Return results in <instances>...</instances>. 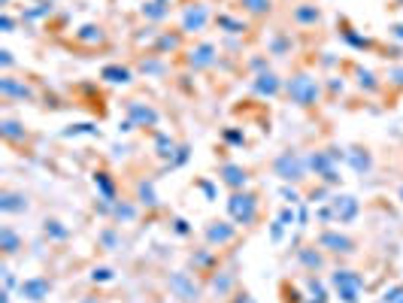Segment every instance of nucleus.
<instances>
[{"mask_svg": "<svg viewBox=\"0 0 403 303\" xmlns=\"http://www.w3.org/2000/svg\"><path fill=\"white\" fill-rule=\"evenodd\" d=\"M176 140H173L170 134H161V131H155V155H158L161 161H173V155H176Z\"/></svg>", "mask_w": 403, "mask_h": 303, "instance_id": "nucleus-27", "label": "nucleus"}, {"mask_svg": "<svg viewBox=\"0 0 403 303\" xmlns=\"http://www.w3.org/2000/svg\"><path fill=\"white\" fill-rule=\"evenodd\" d=\"M94 188L100 191V200H109V204H115V200H118V185H115L113 173L97 170L94 173Z\"/></svg>", "mask_w": 403, "mask_h": 303, "instance_id": "nucleus-22", "label": "nucleus"}, {"mask_svg": "<svg viewBox=\"0 0 403 303\" xmlns=\"http://www.w3.org/2000/svg\"><path fill=\"white\" fill-rule=\"evenodd\" d=\"M0 249H3L6 258H13V255H18L24 249V240L9 225H3V227H0Z\"/></svg>", "mask_w": 403, "mask_h": 303, "instance_id": "nucleus-25", "label": "nucleus"}, {"mask_svg": "<svg viewBox=\"0 0 403 303\" xmlns=\"http://www.w3.org/2000/svg\"><path fill=\"white\" fill-rule=\"evenodd\" d=\"M291 22H295L297 27H316L318 22H322V9H318L316 3H297L295 9H291Z\"/></svg>", "mask_w": 403, "mask_h": 303, "instance_id": "nucleus-20", "label": "nucleus"}, {"mask_svg": "<svg viewBox=\"0 0 403 303\" xmlns=\"http://www.w3.org/2000/svg\"><path fill=\"white\" fill-rule=\"evenodd\" d=\"M225 140H227V143H234V146H246V136H243L240 131H231V127L225 131Z\"/></svg>", "mask_w": 403, "mask_h": 303, "instance_id": "nucleus-47", "label": "nucleus"}, {"mask_svg": "<svg viewBox=\"0 0 403 303\" xmlns=\"http://www.w3.org/2000/svg\"><path fill=\"white\" fill-rule=\"evenodd\" d=\"M206 22H209V6L191 3L185 13H182V34H197V31H204Z\"/></svg>", "mask_w": 403, "mask_h": 303, "instance_id": "nucleus-14", "label": "nucleus"}, {"mask_svg": "<svg viewBox=\"0 0 403 303\" xmlns=\"http://www.w3.org/2000/svg\"><path fill=\"white\" fill-rule=\"evenodd\" d=\"M391 36H395V40H400L403 43V24H395V27H391V31H388Z\"/></svg>", "mask_w": 403, "mask_h": 303, "instance_id": "nucleus-55", "label": "nucleus"}, {"mask_svg": "<svg viewBox=\"0 0 403 303\" xmlns=\"http://www.w3.org/2000/svg\"><path fill=\"white\" fill-rule=\"evenodd\" d=\"M115 218V222H122V225H127V222H134L136 216H140V209H136V204H131V200H115L113 204V213H109Z\"/></svg>", "mask_w": 403, "mask_h": 303, "instance_id": "nucleus-28", "label": "nucleus"}, {"mask_svg": "<svg viewBox=\"0 0 403 303\" xmlns=\"http://www.w3.org/2000/svg\"><path fill=\"white\" fill-rule=\"evenodd\" d=\"M355 73H358V85L364 88V91H370V94H376V91L382 88V82L373 76L370 70H364V67H355Z\"/></svg>", "mask_w": 403, "mask_h": 303, "instance_id": "nucleus-37", "label": "nucleus"}, {"mask_svg": "<svg viewBox=\"0 0 403 303\" xmlns=\"http://www.w3.org/2000/svg\"><path fill=\"white\" fill-rule=\"evenodd\" d=\"M0 94H3V100H36L34 88L27 85V82H22V79L9 76V73L0 79Z\"/></svg>", "mask_w": 403, "mask_h": 303, "instance_id": "nucleus-15", "label": "nucleus"}, {"mask_svg": "<svg viewBox=\"0 0 403 303\" xmlns=\"http://www.w3.org/2000/svg\"><path fill=\"white\" fill-rule=\"evenodd\" d=\"M167 286H170V291H173V297H179L182 303H197L200 295H204L200 282H197L195 276H191L188 270H176V273H170Z\"/></svg>", "mask_w": 403, "mask_h": 303, "instance_id": "nucleus-5", "label": "nucleus"}, {"mask_svg": "<svg viewBox=\"0 0 403 303\" xmlns=\"http://www.w3.org/2000/svg\"><path fill=\"white\" fill-rule=\"evenodd\" d=\"M0 303H13V300H9V291H3V295H0Z\"/></svg>", "mask_w": 403, "mask_h": 303, "instance_id": "nucleus-57", "label": "nucleus"}, {"mask_svg": "<svg viewBox=\"0 0 403 303\" xmlns=\"http://www.w3.org/2000/svg\"><path fill=\"white\" fill-rule=\"evenodd\" d=\"M182 43H185V34L182 31H164V34H158L155 36V55H170V52H179L182 49Z\"/></svg>", "mask_w": 403, "mask_h": 303, "instance_id": "nucleus-21", "label": "nucleus"}, {"mask_svg": "<svg viewBox=\"0 0 403 303\" xmlns=\"http://www.w3.org/2000/svg\"><path fill=\"white\" fill-rule=\"evenodd\" d=\"M343 40L352 45V49H361V52H367V49H373V40L370 36H361V34H355V27H349V24H343Z\"/></svg>", "mask_w": 403, "mask_h": 303, "instance_id": "nucleus-29", "label": "nucleus"}, {"mask_svg": "<svg viewBox=\"0 0 403 303\" xmlns=\"http://www.w3.org/2000/svg\"><path fill=\"white\" fill-rule=\"evenodd\" d=\"M388 85H395L397 91H403V67H391L388 70Z\"/></svg>", "mask_w": 403, "mask_h": 303, "instance_id": "nucleus-44", "label": "nucleus"}, {"mask_svg": "<svg viewBox=\"0 0 403 303\" xmlns=\"http://www.w3.org/2000/svg\"><path fill=\"white\" fill-rule=\"evenodd\" d=\"M218 22V27H225L227 34H243V31H249V24L246 22H240V18H234V15H227V13H222L215 18Z\"/></svg>", "mask_w": 403, "mask_h": 303, "instance_id": "nucleus-38", "label": "nucleus"}, {"mask_svg": "<svg viewBox=\"0 0 403 303\" xmlns=\"http://www.w3.org/2000/svg\"><path fill=\"white\" fill-rule=\"evenodd\" d=\"M346 164H349L358 176H367L373 170V155H370V149H364V146H352V149L346 152Z\"/></svg>", "mask_w": 403, "mask_h": 303, "instance_id": "nucleus-18", "label": "nucleus"}, {"mask_svg": "<svg viewBox=\"0 0 403 303\" xmlns=\"http://www.w3.org/2000/svg\"><path fill=\"white\" fill-rule=\"evenodd\" d=\"M400 200H403V185H400Z\"/></svg>", "mask_w": 403, "mask_h": 303, "instance_id": "nucleus-58", "label": "nucleus"}, {"mask_svg": "<svg viewBox=\"0 0 403 303\" xmlns=\"http://www.w3.org/2000/svg\"><path fill=\"white\" fill-rule=\"evenodd\" d=\"M215 61H218L215 43H197L185 52V64L191 70H209V67H215Z\"/></svg>", "mask_w": 403, "mask_h": 303, "instance_id": "nucleus-9", "label": "nucleus"}, {"mask_svg": "<svg viewBox=\"0 0 403 303\" xmlns=\"http://www.w3.org/2000/svg\"><path fill=\"white\" fill-rule=\"evenodd\" d=\"M218 179H222V185H227L231 191H243L246 185H249V170H246L243 164L225 161L222 167H218Z\"/></svg>", "mask_w": 403, "mask_h": 303, "instance_id": "nucleus-11", "label": "nucleus"}, {"mask_svg": "<svg viewBox=\"0 0 403 303\" xmlns=\"http://www.w3.org/2000/svg\"><path fill=\"white\" fill-rule=\"evenodd\" d=\"M18 295L31 303H40L52 295V279L49 276H27L22 286H18Z\"/></svg>", "mask_w": 403, "mask_h": 303, "instance_id": "nucleus-12", "label": "nucleus"}, {"mask_svg": "<svg viewBox=\"0 0 403 303\" xmlns=\"http://www.w3.org/2000/svg\"><path fill=\"white\" fill-rule=\"evenodd\" d=\"M76 40L79 43H104V27L100 24H85V27H79L76 31Z\"/></svg>", "mask_w": 403, "mask_h": 303, "instance_id": "nucleus-35", "label": "nucleus"}, {"mask_svg": "<svg viewBox=\"0 0 403 303\" xmlns=\"http://www.w3.org/2000/svg\"><path fill=\"white\" fill-rule=\"evenodd\" d=\"M188 152H191V149H188V146H185V143H182V146H179V149H176V155H173V161L167 164V167H170V170H176V167H182V164H185V161H188Z\"/></svg>", "mask_w": 403, "mask_h": 303, "instance_id": "nucleus-42", "label": "nucleus"}, {"mask_svg": "<svg viewBox=\"0 0 403 303\" xmlns=\"http://www.w3.org/2000/svg\"><path fill=\"white\" fill-rule=\"evenodd\" d=\"M273 173L282 179V182H295V185H300V182L306 179V155H300L297 149H285L279 152L276 158H273Z\"/></svg>", "mask_w": 403, "mask_h": 303, "instance_id": "nucleus-4", "label": "nucleus"}, {"mask_svg": "<svg viewBox=\"0 0 403 303\" xmlns=\"http://www.w3.org/2000/svg\"><path fill=\"white\" fill-rule=\"evenodd\" d=\"M0 134H3L6 146H18V143H24V140H27L24 125H18L15 118H3V122H0Z\"/></svg>", "mask_w": 403, "mask_h": 303, "instance_id": "nucleus-26", "label": "nucleus"}, {"mask_svg": "<svg viewBox=\"0 0 403 303\" xmlns=\"http://www.w3.org/2000/svg\"><path fill=\"white\" fill-rule=\"evenodd\" d=\"M282 234H285V225H282V222H279V218H276V222H273V225H270V237H273V240H276V243H279V240H282Z\"/></svg>", "mask_w": 403, "mask_h": 303, "instance_id": "nucleus-51", "label": "nucleus"}, {"mask_svg": "<svg viewBox=\"0 0 403 303\" xmlns=\"http://www.w3.org/2000/svg\"><path fill=\"white\" fill-rule=\"evenodd\" d=\"M100 79L113 82V85H131V82H134V70L131 67H122V64H106V67L100 70Z\"/></svg>", "mask_w": 403, "mask_h": 303, "instance_id": "nucleus-24", "label": "nucleus"}, {"mask_svg": "<svg viewBox=\"0 0 403 303\" xmlns=\"http://www.w3.org/2000/svg\"><path fill=\"white\" fill-rule=\"evenodd\" d=\"M316 243L322 246L327 255H337V258H349V255L358 252V243H355L352 237H346V234H340V231H331V227L318 234Z\"/></svg>", "mask_w": 403, "mask_h": 303, "instance_id": "nucleus-6", "label": "nucleus"}, {"mask_svg": "<svg viewBox=\"0 0 403 303\" xmlns=\"http://www.w3.org/2000/svg\"><path fill=\"white\" fill-rule=\"evenodd\" d=\"M258 209H261V197L258 191H231V197H227V216H231V222L243 225V227H252L258 222Z\"/></svg>", "mask_w": 403, "mask_h": 303, "instance_id": "nucleus-2", "label": "nucleus"}, {"mask_svg": "<svg viewBox=\"0 0 403 303\" xmlns=\"http://www.w3.org/2000/svg\"><path fill=\"white\" fill-rule=\"evenodd\" d=\"M331 286L337 291V297L340 303H361V295L364 288H367V282L358 270H349V267H337L331 273Z\"/></svg>", "mask_w": 403, "mask_h": 303, "instance_id": "nucleus-3", "label": "nucleus"}, {"mask_svg": "<svg viewBox=\"0 0 403 303\" xmlns=\"http://www.w3.org/2000/svg\"><path fill=\"white\" fill-rule=\"evenodd\" d=\"M306 218H309V213H306V206H300V213H297V222H300V227L306 225Z\"/></svg>", "mask_w": 403, "mask_h": 303, "instance_id": "nucleus-56", "label": "nucleus"}, {"mask_svg": "<svg viewBox=\"0 0 403 303\" xmlns=\"http://www.w3.org/2000/svg\"><path fill=\"white\" fill-rule=\"evenodd\" d=\"M285 97L300 109H313L322 104V82H318L313 73L297 70L285 79Z\"/></svg>", "mask_w": 403, "mask_h": 303, "instance_id": "nucleus-1", "label": "nucleus"}, {"mask_svg": "<svg viewBox=\"0 0 403 303\" xmlns=\"http://www.w3.org/2000/svg\"><path fill=\"white\" fill-rule=\"evenodd\" d=\"M125 113H127V118H131L136 127H155V125L161 122L158 109L149 106V104H143V100H125Z\"/></svg>", "mask_w": 403, "mask_h": 303, "instance_id": "nucleus-10", "label": "nucleus"}, {"mask_svg": "<svg viewBox=\"0 0 403 303\" xmlns=\"http://www.w3.org/2000/svg\"><path fill=\"white\" fill-rule=\"evenodd\" d=\"M79 134H91V136H94V134H100V131H97L94 125H70L67 131H64V136H79Z\"/></svg>", "mask_w": 403, "mask_h": 303, "instance_id": "nucleus-41", "label": "nucleus"}, {"mask_svg": "<svg viewBox=\"0 0 403 303\" xmlns=\"http://www.w3.org/2000/svg\"><path fill=\"white\" fill-rule=\"evenodd\" d=\"M209 286H213V291L218 297H227L236 288V273L234 270H215L213 279H209Z\"/></svg>", "mask_w": 403, "mask_h": 303, "instance_id": "nucleus-23", "label": "nucleus"}, {"mask_svg": "<svg viewBox=\"0 0 403 303\" xmlns=\"http://www.w3.org/2000/svg\"><path fill=\"white\" fill-rule=\"evenodd\" d=\"M382 303H403V282L388 286L386 291H382Z\"/></svg>", "mask_w": 403, "mask_h": 303, "instance_id": "nucleus-40", "label": "nucleus"}, {"mask_svg": "<svg viewBox=\"0 0 403 303\" xmlns=\"http://www.w3.org/2000/svg\"><path fill=\"white\" fill-rule=\"evenodd\" d=\"M173 231H176L179 237H188V234H191V227H188L185 218H173Z\"/></svg>", "mask_w": 403, "mask_h": 303, "instance_id": "nucleus-50", "label": "nucleus"}, {"mask_svg": "<svg viewBox=\"0 0 403 303\" xmlns=\"http://www.w3.org/2000/svg\"><path fill=\"white\" fill-rule=\"evenodd\" d=\"M143 15L152 18V22H161V18L170 15V3H164V0H152V3H143Z\"/></svg>", "mask_w": 403, "mask_h": 303, "instance_id": "nucleus-33", "label": "nucleus"}, {"mask_svg": "<svg viewBox=\"0 0 403 303\" xmlns=\"http://www.w3.org/2000/svg\"><path fill=\"white\" fill-rule=\"evenodd\" d=\"M27 209H31V204H27L24 191H13V188L0 191V213L3 216H22Z\"/></svg>", "mask_w": 403, "mask_h": 303, "instance_id": "nucleus-16", "label": "nucleus"}, {"mask_svg": "<svg viewBox=\"0 0 403 303\" xmlns=\"http://www.w3.org/2000/svg\"><path fill=\"white\" fill-rule=\"evenodd\" d=\"M297 264H300V267H304L306 273H316V270H322L325 264H327V252H325L318 243L304 246V249H297Z\"/></svg>", "mask_w": 403, "mask_h": 303, "instance_id": "nucleus-17", "label": "nucleus"}, {"mask_svg": "<svg viewBox=\"0 0 403 303\" xmlns=\"http://www.w3.org/2000/svg\"><path fill=\"white\" fill-rule=\"evenodd\" d=\"M231 303H258V300H255V297L249 295V291H234Z\"/></svg>", "mask_w": 403, "mask_h": 303, "instance_id": "nucleus-52", "label": "nucleus"}, {"mask_svg": "<svg viewBox=\"0 0 403 303\" xmlns=\"http://www.w3.org/2000/svg\"><path fill=\"white\" fill-rule=\"evenodd\" d=\"M327 206H331V218H334V222H340V225L355 222L358 213H361L358 197H352V195H337V197L327 200Z\"/></svg>", "mask_w": 403, "mask_h": 303, "instance_id": "nucleus-8", "label": "nucleus"}, {"mask_svg": "<svg viewBox=\"0 0 403 303\" xmlns=\"http://www.w3.org/2000/svg\"><path fill=\"white\" fill-rule=\"evenodd\" d=\"M397 6H403V0H397Z\"/></svg>", "mask_w": 403, "mask_h": 303, "instance_id": "nucleus-59", "label": "nucleus"}, {"mask_svg": "<svg viewBox=\"0 0 403 303\" xmlns=\"http://www.w3.org/2000/svg\"><path fill=\"white\" fill-rule=\"evenodd\" d=\"M43 234L49 237V240H67L70 227H64V222H58V218H49V222L43 225Z\"/></svg>", "mask_w": 403, "mask_h": 303, "instance_id": "nucleus-36", "label": "nucleus"}, {"mask_svg": "<svg viewBox=\"0 0 403 303\" xmlns=\"http://www.w3.org/2000/svg\"><path fill=\"white\" fill-rule=\"evenodd\" d=\"M252 91L255 94H261V97H276L285 91V79H279L273 70H264L258 73V76L252 79Z\"/></svg>", "mask_w": 403, "mask_h": 303, "instance_id": "nucleus-13", "label": "nucleus"}, {"mask_svg": "<svg viewBox=\"0 0 403 303\" xmlns=\"http://www.w3.org/2000/svg\"><path fill=\"white\" fill-rule=\"evenodd\" d=\"M13 27H15V18H13V15H9V13L0 15V31H3V34H13Z\"/></svg>", "mask_w": 403, "mask_h": 303, "instance_id": "nucleus-48", "label": "nucleus"}, {"mask_svg": "<svg viewBox=\"0 0 403 303\" xmlns=\"http://www.w3.org/2000/svg\"><path fill=\"white\" fill-rule=\"evenodd\" d=\"M267 52H270V55H276V58H282V55H288V52H291V36H288V34H276V36H270Z\"/></svg>", "mask_w": 403, "mask_h": 303, "instance_id": "nucleus-34", "label": "nucleus"}, {"mask_svg": "<svg viewBox=\"0 0 403 303\" xmlns=\"http://www.w3.org/2000/svg\"><path fill=\"white\" fill-rule=\"evenodd\" d=\"M240 6L255 18H264L273 13V0H240Z\"/></svg>", "mask_w": 403, "mask_h": 303, "instance_id": "nucleus-32", "label": "nucleus"}, {"mask_svg": "<svg viewBox=\"0 0 403 303\" xmlns=\"http://www.w3.org/2000/svg\"><path fill=\"white\" fill-rule=\"evenodd\" d=\"M161 70H164V64L155 58V55H152V58H143L140 61V73H161Z\"/></svg>", "mask_w": 403, "mask_h": 303, "instance_id": "nucleus-43", "label": "nucleus"}, {"mask_svg": "<svg viewBox=\"0 0 403 303\" xmlns=\"http://www.w3.org/2000/svg\"><path fill=\"white\" fill-rule=\"evenodd\" d=\"M136 204L140 206H149V209H155L158 206V195H155V185L152 182H140V185H136Z\"/></svg>", "mask_w": 403, "mask_h": 303, "instance_id": "nucleus-31", "label": "nucleus"}, {"mask_svg": "<svg viewBox=\"0 0 403 303\" xmlns=\"http://www.w3.org/2000/svg\"><path fill=\"white\" fill-rule=\"evenodd\" d=\"M236 222H222V218H215V222H209L206 227H204V240H206V246H218V249H222V246H231L234 240H236Z\"/></svg>", "mask_w": 403, "mask_h": 303, "instance_id": "nucleus-7", "label": "nucleus"}, {"mask_svg": "<svg viewBox=\"0 0 403 303\" xmlns=\"http://www.w3.org/2000/svg\"><path fill=\"white\" fill-rule=\"evenodd\" d=\"M279 222H282V225H285V227H288V225H295V222H297L295 209H291V206H285V209H282V213H279Z\"/></svg>", "mask_w": 403, "mask_h": 303, "instance_id": "nucleus-49", "label": "nucleus"}, {"mask_svg": "<svg viewBox=\"0 0 403 303\" xmlns=\"http://www.w3.org/2000/svg\"><path fill=\"white\" fill-rule=\"evenodd\" d=\"M118 243H122V237H118L115 227H106V231H100V246L109 252H115L118 249Z\"/></svg>", "mask_w": 403, "mask_h": 303, "instance_id": "nucleus-39", "label": "nucleus"}, {"mask_svg": "<svg viewBox=\"0 0 403 303\" xmlns=\"http://www.w3.org/2000/svg\"><path fill=\"white\" fill-rule=\"evenodd\" d=\"M91 279H94V282H113V279H115V273L109 270V267H97L94 273H91Z\"/></svg>", "mask_w": 403, "mask_h": 303, "instance_id": "nucleus-46", "label": "nucleus"}, {"mask_svg": "<svg viewBox=\"0 0 403 303\" xmlns=\"http://www.w3.org/2000/svg\"><path fill=\"white\" fill-rule=\"evenodd\" d=\"M306 288H309V300L306 303H327V288L322 279H316V273L306 276Z\"/></svg>", "mask_w": 403, "mask_h": 303, "instance_id": "nucleus-30", "label": "nucleus"}, {"mask_svg": "<svg viewBox=\"0 0 403 303\" xmlns=\"http://www.w3.org/2000/svg\"><path fill=\"white\" fill-rule=\"evenodd\" d=\"M0 61H3V70H9V67H13V52L3 49V52H0Z\"/></svg>", "mask_w": 403, "mask_h": 303, "instance_id": "nucleus-53", "label": "nucleus"}, {"mask_svg": "<svg viewBox=\"0 0 403 303\" xmlns=\"http://www.w3.org/2000/svg\"><path fill=\"white\" fill-rule=\"evenodd\" d=\"M279 195L285 197V204H291V206L304 200V197H300V191H297V188H288V185H282V191H279Z\"/></svg>", "mask_w": 403, "mask_h": 303, "instance_id": "nucleus-45", "label": "nucleus"}, {"mask_svg": "<svg viewBox=\"0 0 403 303\" xmlns=\"http://www.w3.org/2000/svg\"><path fill=\"white\" fill-rule=\"evenodd\" d=\"M191 267H195V273H200V276H213V273L218 270V258H215L213 246L197 249L195 255H191Z\"/></svg>", "mask_w": 403, "mask_h": 303, "instance_id": "nucleus-19", "label": "nucleus"}, {"mask_svg": "<svg viewBox=\"0 0 403 303\" xmlns=\"http://www.w3.org/2000/svg\"><path fill=\"white\" fill-rule=\"evenodd\" d=\"M197 185H200V188H204V191H206V197H209V200H213V197H215V188H213V185H209V182H197Z\"/></svg>", "mask_w": 403, "mask_h": 303, "instance_id": "nucleus-54", "label": "nucleus"}]
</instances>
